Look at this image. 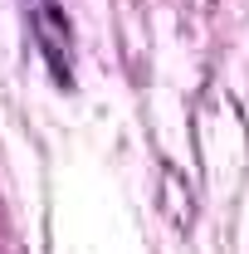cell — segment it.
Returning <instances> with one entry per match:
<instances>
[{
    "label": "cell",
    "instance_id": "6da1fadb",
    "mask_svg": "<svg viewBox=\"0 0 249 254\" xmlns=\"http://www.w3.org/2000/svg\"><path fill=\"white\" fill-rule=\"evenodd\" d=\"M30 30H34V44L49 64V78L59 88H73V25L54 0H39L30 10Z\"/></svg>",
    "mask_w": 249,
    "mask_h": 254
}]
</instances>
